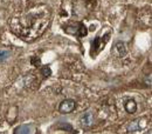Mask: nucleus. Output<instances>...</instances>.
<instances>
[{
    "label": "nucleus",
    "instance_id": "obj_1",
    "mask_svg": "<svg viewBox=\"0 0 152 134\" xmlns=\"http://www.w3.org/2000/svg\"><path fill=\"white\" fill-rule=\"evenodd\" d=\"M49 19L50 16L46 7L34 8L22 17L13 18L11 21V30L22 40L33 41L45 32Z\"/></svg>",
    "mask_w": 152,
    "mask_h": 134
},
{
    "label": "nucleus",
    "instance_id": "obj_2",
    "mask_svg": "<svg viewBox=\"0 0 152 134\" xmlns=\"http://www.w3.org/2000/svg\"><path fill=\"white\" fill-rule=\"evenodd\" d=\"M64 31L67 33H69V34H75V36L80 37V38H83V37H86L88 34L87 27L83 24H81V22H75V24H73L70 26H67L64 28Z\"/></svg>",
    "mask_w": 152,
    "mask_h": 134
},
{
    "label": "nucleus",
    "instance_id": "obj_3",
    "mask_svg": "<svg viewBox=\"0 0 152 134\" xmlns=\"http://www.w3.org/2000/svg\"><path fill=\"white\" fill-rule=\"evenodd\" d=\"M111 54L116 58H124L128 54V47L125 45V42L123 41H117L114 45L113 50H111Z\"/></svg>",
    "mask_w": 152,
    "mask_h": 134
},
{
    "label": "nucleus",
    "instance_id": "obj_4",
    "mask_svg": "<svg viewBox=\"0 0 152 134\" xmlns=\"http://www.w3.org/2000/svg\"><path fill=\"white\" fill-rule=\"evenodd\" d=\"M76 107V102L73 100V99H67V100H63L60 106H58V111L60 113L62 114H69L72 113Z\"/></svg>",
    "mask_w": 152,
    "mask_h": 134
},
{
    "label": "nucleus",
    "instance_id": "obj_5",
    "mask_svg": "<svg viewBox=\"0 0 152 134\" xmlns=\"http://www.w3.org/2000/svg\"><path fill=\"white\" fill-rule=\"evenodd\" d=\"M108 41V38H105L103 41H102V38L101 37H96L95 40L93 41V44H91V54H96V53H98L101 50H103V47H104V45H105V42Z\"/></svg>",
    "mask_w": 152,
    "mask_h": 134
},
{
    "label": "nucleus",
    "instance_id": "obj_6",
    "mask_svg": "<svg viewBox=\"0 0 152 134\" xmlns=\"http://www.w3.org/2000/svg\"><path fill=\"white\" fill-rule=\"evenodd\" d=\"M94 122V116L91 112H87L86 114L82 116V125L86 127H90Z\"/></svg>",
    "mask_w": 152,
    "mask_h": 134
},
{
    "label": "nucleus",
    "instance_id": "obj_7",
    "mask_svg": "<svg viewBox=\"0 0 152 134\" xmlns=\"http://www.w3.org/2000/svg\"><path fill=\"white\" fill-rule=\"evenodd\" d=\"M124 107H125L126 112H129V113H131V114H133V113L137 111V105H136V102H134L133 100H128V101H125V102H124Z\"/></svg>",
    "mask_w": 152,
    "mask_h": 134
},
{
    "label": "nucleus",
    "instance_id": "obj_8",
    "mask_svg": "<svg viewBox=\"0 0 152 134\" xmlns=\"http://www.w3.org/2000/svg\"><path fill=\"white\" fill-rule=\"evenodd\" d=\"M10 58V52L6 50H0V64L4 62L5 60H7Z\"/></svg>",
    "mask_w": 152,
    "mask_h": 134
},
{
    "label": "nucleus",
    "instance_id": "obj_9",
    "mask_svg": "<svg viewBox=\"0 0 152 134\" xmlns=\"http://www.w3.org/2000/svg\"><path fill=\"white\" fill-rule=\"evenodd\" d=\"M41 72H42V74H43L45 77H49V76L52 74V70H50L49 66H43L42 70H41Z\"/></svg>",
    "mask_w": 152,
    "mask_h": 134
},
{
    "label": "nucleus",
    "instance_id": "obj_10",
    "mask_svg": "<svg viewBox=\"0 0 152 134\" xmlns=\"http://www.w3.org/2000/svg\"><path fill=\"white\" fill-rule=\"evenodd\" d=\"M28 132H29L28 126H20L15 130V133H28Z\"/></svg>",
    "mask_w": 152,
    "mask_h": 134
},
{
    "label": "nucleus",
    "instance_id": "obj_11",
    "mask_svg": "<svg viewBox=\"0 0 152 134\" xmlns=\"http://www.w3.org/2000/svg\"><path fill=\"white\" fill-rule=\"evenodd\" d=\"M58 126H60L61 128H63V130L66 128V130H67L68 132H72V131H73V128H72V126H70V125H68V124H60Z\"/></svg>",
    "mask_w": 152,
    "mask_h": 134
}]
</instances>
